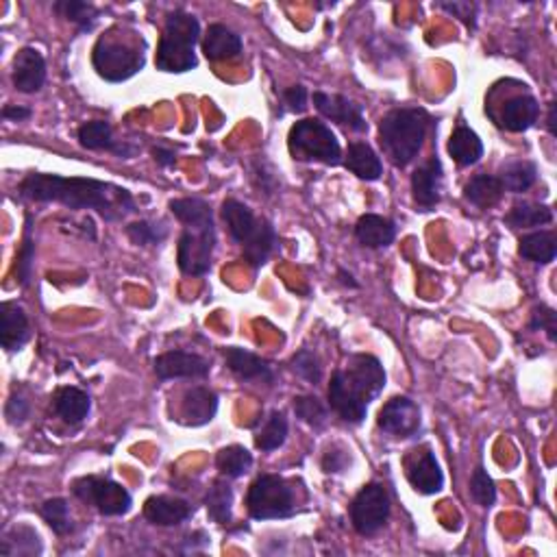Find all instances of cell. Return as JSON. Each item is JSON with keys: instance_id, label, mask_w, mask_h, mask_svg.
I'll use <instances>...</instances> for the list:
<instances>
[{"instance_id": "1", "label": "cell", "mask_w": 557, "mask_h": 557, "mask_svg": "<svg viewBox=\"0 0 557 557\" xmlns=\"http://www.w3.org/2000/svg\"><path fill=\"white\" fill-rule=\"evenodd\" d=\"M18 192L26 201L61 203L70 209H96L110 223L122 220L138 209L129 190L99 179L33 173L22 181Z\"/></svg>"}, {"instance_id": "2", "label": "cell", "mask_w": 557, "mask_h": 557, "mask_svg": "<svg viewBox=\"0 0 557 557\" xmlns=\"http://www.w3.org/2000/svg\"><path fill=\"white\" fill-rule=\"evenodd\" d=\"M385 388V371L377 357L353 355L349 366L333 374L329 384V403L346 423L360 425L366 418L368 403Z\"/></svg>"}, {"instance_id": "3", "label": "cell", "mask_w": 557, "mask_h": 557, "mask_svg": "<svg viewBox=\"0 0 557 557\" xmlns=\"http://www.w3.org/2000/svg\"><path fill=\"white\" fill-rule=\"evenodd\" d=\"M429 129V116L418 107L392 110L381 121L379 144L394 166L405 168L423 149L425 135Z\"/></svg>"}, {"instance_id": "4", "label": "cell", "mask_w": 557, "mask_h": 557, "mask_svg": "<svg viewBox=\"0 0 557 557\" xmlns=\"http://www.w3.org/2000/svg\"><path fill=\"white\" fill-rule=\"evenodd\" d=\"M201 39V25L192 14L174 11L168 16L157 48V68L162 72H187L196 68L194 47Z\"/></svg>"}, {"instance_id": "5", "label": "cell", "mask_w": 557, "mask_h": 557, "mask_svg": "<svg viewBox=\"0 0 557 557\" xmlns=\"http://www.w3.org/2000/svg\"><path fill=\"white\" fill-rule=\"evenodd\" d=\"M288 146L294 159L300 162H322L327 166H338L342 162V149L335 133L314 118H305L289 129Z\"/></svg>"}, {"instance_id": "6", "label": "cell", "mask_w": 557, "mask_h": 557, "mask_svg": "<svg viewBox=\"0 0 557 557\" xmlns=\"http://www.w3.org/2000/svg\"><path fill=\"white\" fill-rule=\"evenodd\" d=\"M247 505L255 520L288 519L294 511V492L281 477L261 475L248 490Z\"/></svg>"}, {"instance_id": "7", "label": "cell", "mask_w": 557, "mask_h": 557, "mask_svg": "<svg viewBox=\"0 0 557 557\" xmlns=\"http://www.w3.org/2000/svg\"><path fill=\"white\" fill-rule=\"evenodd\" d=\"M94 70L99 77L111 83H122L138 75L144 66V53L140 48L129 47L124 42H113V39L100 37L92 53Z\"/></svg>"}, {"instance_id": "8", "label": "cell", "mask_w": 557, "mask_h": 557, "mask_svg": "<svg viewBox=\"0 0 557 557\" xmlns=\"http://www.w3.org/2000/svg\"><path fill=\"white\" fill-rule=\"evenodd\" d=\"M215 229L212 223L185 225L179 237V268L185 275L201 277L212 268Z\"/></svg>"}, {"instance_id": "9", "label": "cell", "mask_w": 557, "mask_h": 557, "mask_svg": "<svg viewBox=\"0 0 557 557\" xmlns=\"http://www.w3.org/2000/svg\"><path fill=\"white\" fill-rule=\"evenodd\" d=\"M390 516V494L381 483L362 488L351 505V522L362 536H373L385 525Z\"/></svg>"}, {"instance_id": "10", "label": "cell", "mask_w": 557, "mask_h": 557, "mask_svg": "<svg viewBox=\"0 0 557 557\" xmlns=\"http://www.w3.org/2000/svg\"><path fill=\"white\" fill-rule=\"evenodd\" d=\"M75 494L81 501L94 505L105 516H122L131 510V494L127 488L102 477H83L75 483Z\"/></svg>"}, {"instance_id": "11", "label": "cell", "mask_w": 557, "mask_h": 557, "mask_svg": "<svg viewBox=\"0 0 557 557\" xmlns=\"http://www.w3.org/2000/svg\"><path fill=\"white\" fill-rule=\"evenodd\" d=\"M379 427L394 437H409L420 429V409L407 396H394L381 407Z\"/></svg>"}, {"instance_id": "12", "label": "cell", "mask_w": 557, "mask_h": 557, "mask_svg": "<svg viewBox=\"0 0 557 557\" xmlns=\"http://www.w3.org/2000/svg\"><path fill=\"white\" fill-rule=\"evenodd\" d=\"M405 475L414 490L420 494H436L445 486V475H442L440 464L429 448L412 451V456L405 459Z\"/></svg>"}, {"instance_id": "13", "label": "cell", "mask_w": 557, "mask_h": 557, "mask_svg": "<svg viewBox=\"0 0 557 557\" xmlns=\"http://www.w3.org/2000/svg\"><path fill=\"white\" fill-rule=\"evenodd\" d=\"M314 105H316V110L322 113V116L329 118V121L344 124V127H351L353 131H357V133H362V131L368 129L366 121H363L362 105L349 100L342 94L316 92Z\"/></svg>"}, {"instance_id": "14", "label": "cell", "mask_w": 557, "mask_h": 557, "mask_svg": "<svg viewBox=\"0 0 557 557\" xmlns=\"http://www.w3.org/2000/svg\"><path fill=\"white\" fill-rule=\"evenodd\" d=\"M159 379H201L209 374V362L185 351H170L155 360Z\"/></svg>"}, {"instance_id": "15", "label": "cell", "mask_w": 557, "mask_h": 557, "mask_svg": "<svg viewBox=\"0 0 557 557\" xmlns=\"http://www.w3.org/2000/svg\"><path fill=\"white\" fill-rule=\"evenodd\" d=\"M47 81V61L36 48L18 50L14 59V85L25 94H33L42 89Z\"/></svg>"}, {"instance_id": "16", "label": "cell", "mask_w": 557, "mask_h": 557, "mask_svg": "<svg viewBox=\"0 0 557 557\" xmlns=\"http://www.w3.org/2000/svg\"><path fill=\"white\" fill-rule=\"evenodd\" d=\"M442 179H445V174H442V163L437 157H431L429 162L418 166L412 174L414 201L420 207H434L436 203H440Z\"/></svg>"}, {"instance_id": "17", "label": "cell", "mask_w": 557, "mask_h": 557, "mask_svg": "<svg viewBox=\"0 0 557 557\" xmlns=\"http://www.w3.org/2000/svg\"><path fill=\"white\" fill-rule=\"evenodd\" d=\"M215 409H218V396L215 392L209 388H198L187 390L184 394V401H181V423L192 425V427H201V425H207L209 420L215 416Z\"/></svg>"}, {"instance_id": "18", "label": "cell", "mask_w": 557, "mask_h": 557, "mask_svg": "<svg viewBox=\"0 0 557 557\" xmlns=\"http://www.w3.org/2000/svg\"><path fill=\"white\" fill-rule=\"evenodd\" d=\"M28 340V321L18 303L0 305V344L5 351H20Z\"/></svg>"}, {"instance_id": "19", "label": "cell", "mask_w": 557, "mask_h": 557, "mask_svg": "<svg viewBox=\"0 0 557 557\" xmlns=\"http://www.w3.org/2000/svg\"><path fill=\"white\" fill-rule=\"evenodd\" d=\"M538 100L531 94H520L505 100V105L501 107V122L499 124L511 131V133H522V131H530L538 122Z\"/></svg>"}, {"instance_id": "20", "label": "cell", "mask_w": 557, "mask_h": 557, "mask_svg": "<svg viewBox=\"0 0 557 557\" xmlns=\"http://www.w3.org/2000/svg\"><path fill=\"white\" fill-rule=\"evenodd\" d=\"M203 53L212 61H229L240 57L242 39L225 25H212L203 37Z\"/></svg>"}, {"instance_id": "21", "label": "cell", "mask_w": 557, "mask_h": 557, "mask_svg": "<svg viewBox=\"0 0 557 557\" xmlns=\"http://www.w3.org/2000/svg\"><path fill=\"white\" fill-rule=\"evenodd\" d=\"M225 360H226V366H229L231 371L244 381H264V384H272V379H275L268 362H264L257 355L248 353V351L237 349V346H229V349H225Z\"/></svg>"}, {"instance_id": "22", "label": "cell", "mask_w": 557, "mask_h": 557, "mask_svg": "<svg viewBox=\"0 0 557 557\" xmlns=\"http://www.w3.org/2000/svg\"><path fill=\"white\" fill-rule=\"evenodd\" d=\"M146 520L159 527H174L185 522L192 516V508L181 499L173 497H151L144 505Z\"/></svg>"}, {"instance_id": "23", "label": "cell", "mask_w": 557, "mask_h": 557, "mask_svg": "<svg viewBox=\"0 0 557 557\" xmlns=\"http://www.w3.org/2000/svg\"><path fill=\"white\" fill-rule=\"evenodd\" d=\"M355 236H357V240L363 244V247L384 248V247H390V244L394 242L396 226L392 220L384 218V215L366 214L357 220Z\"/></svg>"}, {"instance_id": "24", "label": "cell", "mask_w": 557, "mask_h": 557, "mask_svg": "<svg viewBox=\"0 0 557 557\" xmlns=\"http://www.w3.org/2000/svg\"><path fill=\"white\" fill-rule=\"evenodd\" d=\"M223 218L226 226H229L231 237L237 244H247L259 226V220L255 218L251 209L244 203L236 201V198H229V201L223 203Z\"/></svg>"}, {"instance_id": "25", "label": "cell", "mask_w": 557, "mask_h": 557, "mask_svg": "<svg viewBox=\"0 0 557 557\" xmlns=\"http://www.w3.org/2000/svg\"><path fill=\"white\" fill-rule=\"evenodd\" d=\"M344 166L363 181H377L381 174H384L381 159L366 142H353V144L349 146Z\"/></svg>"}, {"instance_id": "26", "label": "cell", "mask_w": 557, "mask_h": 557, "mask_svg": "<svg viewBox=\"0 0 557 557\" xmlns=\"http://www.w3.org/2000/svg\"><path fill=\"white\" fill-rule=\"evenodd\" d=\"M448 152L459 166H473L483 155V144L473 129L459 124L448 140Z\"/></svg>"}, {"instance_id": "27", "label": "cell", "mask_w": 557, "mask_h": 557, "mask_svg": "<svg viewBox=\"0 0 557 557\" xmlns=\"http://www.w3.org/2000/svg\"><path fill=\"white\" fill-rule=\"evenodd\" d=\"M89 407V396L79 388H61L55 394V412L59 414V418H64L68 425H79L88 418Z\"/></svg>"}, {"instance_id": "28", "label": "cell", "mask_w": 557, "mask_h": 557, "mask_svg": "<svg viewBox=\"0 0 557 557\" xmlns=\"http://www.w3.org/2000/svg\"><path fill=\"white\" fill-rule=\"evenodd\" d=\"M503 185L499 177H492V174H477L466 184L464 187V196L468 198L470 203L475 205V207H492V205H497L501 201L503 196Z\"/></svg>"}, {"instance_id": "29", "label": "cell", "mask_w": 557, "mask_h": 557, "mask_svg": "<svg viewBox=\"0 0 557 557\" xmlns=\"http://www.w3.org/2000/svg\"><path fill=\"white\" fill-rule=\"evenodd\" d=\"M519 253L533 264H551L557 255V237L553 231L530 233L520 240Z\"/></svg>"}, {"instance_id": "30", "label": "cell", "mask_w": 557, "mask_h": 557, "mask_svg": "<svg viewBox=\"0 0 557 557\" xmlns=\"http://www.w3.org/2000/svg\"><path fill=\"white\" fill-rule=\"evenodd\" d=\"M277 244V233L272 229L270 223L261 220L257 231L253 233V237L244 247V259L253 266V268H261L270 257L272 248Z\"/></svg>"}, {"instance_id": "31", "label": "cell", "mask_w": 557, "mask_h": 557, "mask_svg": "<svg viewBox=\"0 0 557 557\" xmlns=\"http://www.w3.org/2000/svg\"><path fill=\"white\" fill-rule=\"evenodd\" d=\"M3 555H39L42 553V540H39L37 531L31 527L18 525L14 530L7 531V536L3 540V547H0Z\"/></svg>"}, {"instance_id": "32", "label": "cell", "mask_w": 557, "mask_h": 557, "mask_svg": "<svg viewBox=\"0 0 557 557\" xmlns=\"http://www.w3.org/2000/svg\"><path fill=\"white\" fill-rule=\"evenodd\" d=\"M553 220V209L549 205H536V203H522L516 205L511 212L505 215V223L511 229H530V226H542Z\"/></svg>"}, {"instance_id": "33", "label": "cell", "mask_w": 557, "mask_h": 557, "mask_svg": "<svg viewBox=\"0 0 557 557\" xmlns=\"http://www.w3.org/2000/svg\"><path fill=\"white\" fill-rule=\"evenodd\" d=\"M538 179V168L536 163L531 162H511L501 170V181L503 190L514 192V194H520V192H527L530 187L536 184Z\"/></svg>"}, {"instance_id": "34", "label": "cell", "mask_w": 557, "mask_h": 557, "mask_svg": "<svg viewBox=\"0 0 557 557\" xmlns=\"http://www.w3.org/2000/svg\"><path fill=\"white\" fill-rule=\"evenodd\" d=\"M215 466H218V470L225 477H229V479H237V477H242L244 473H248L253 466V456L247 451L244 447H226L223 451L215 456Z\"/></svg>"}, {"instance_id": "35", "label": "cell", "mask_w": 557, "mask_h": 557, "mask_svg": "<svg viewBox=\"0 0 557 557\" xmlns=\"http://www.w3.org/2000/svg\"><path fill=\"white\" fill-rule=\"evenodd\" d=\"M231 505H233V492L226 481H215L207 492V511L209 519L218 522V525H226L231 520Z\"/></svg>"}, {"instance_id": "36", "label": "cell", "mask_w": 557, "mask_h": 557, "mask_svg": "<svg viewBox=\"0 0 557 557\" xmlns=\"http://www.w3.org/2000/svg\"><path fill=\"white\" fill-rule=\"evenodd\" d=\"M79 142H81L83 149L89 151H116V142L111 138V124L105 121H94L83 124L81 129H79Z\"/></svg>"}, {"instance_id": "37", "label": "cell", "mask_w": 557, "mask_h": 557, "mask_svg": "<svg viewBox=\"0 0 557 557\" xmlns=\"http://www.w3.org/2000/svg\"><path fill=\"white\" fill-rule=\"evenodd\" d=\"M170 209L184 225H201L214 220L212 207L203 198H177L170 203Z\"/></svg>"}, {"instance_id": "38", "label": "cell", "mask_w": 557, "mask_h": 557, "mask_svg": "<svg viewBox=\"0 0 557 557\" xmlns=\"http://www.w3.org/2000/svg\"><path fill=\"white\" fill-rule=\"evenodd\" d=\"M55 11L61 18L79 25L81 31H89L96 18H99V9L88 3H81V0H59V3H55Z\"/></svg>"}, {"instance_id": "39", "label": "cell", "mask_w": 557, "mask_h": 557, "mask_svg": "<svg viewBox=\"0 0 557 557\" xmlns=\"http://www.w3.org/2000/svg\"><path fill=\"white\" fill-rule=\"evenodd\" d=\"M286 437H288V420L283 414L275 412L268 418V423H266V427L259 431L255 445H257V448H261V451H275V448H278L283 442H286Z\"/></svg>"}, {"instance_id": "40", "label": "cell", "mask_w": 557, "mask_h": 557, "mask_svg": "<svg viewBox=\"0 0 557 557\" xmlns=\"http://www.w3.org/2000/svg\"><path fill=\"white\" fill-rule=\"evenodd\" d=\"M42 519L48 522L50 530L59 536H66V533L72 531V519H70V510H68V503L64 499H48L47 503L42 505Z\"/></svg>"}, {"instance_id": "41", "label": "cell", "mask_w": 557, "mask_h": 557, "mask_svg": "<svg viewBox=\"0 0 557 557\" xmlns=\"http://www.w3.org/2000/svg\"><path fill=\"white\" fill-rule=\"evenodd\" d=\"M294 414H297L303 423L311 425V427L316 429L325 427L329 416L327 407L322 405L316 396H299V399H294Z\"/></svg>"}, {"instance_id": "42", "label": "cell", "mask_w": 557, "mask_h": 557, "mask_svg": "<svg viewBox=\"0 0 557 557\" xmlns=\"http://www.w3.org/2000/svg\"><path fill=\"white\" fill-rule=\"evenodd\" d=\"M33 259H36V244H33V240H31V215H28L25 240H22V248H20L18 257H16V277H18L20 286H26L28 278H31Z\"/></svg>"}, {"instance_id": "43", "label": "cell", "mask_w": 557, "mask_h": 557, "mask_svg": "<svg viewBox=\"0 0 557 557\" xmlns=\"http://www.w3.org/2000/svg\"><path fill=\"white\" fill-rule=\"evenodd\" d=\"M470 494L481 508H490L497 501V488H494L492 477L483 468H477L473 479H470Z\"/></svg>"}, {"instance_id": "44", "label": "cell", "mask_w": 557, "mask_h": 557, "mask_svg": "<svg viewBox=\"0 0 557 557\" xmlns=\"http://www.w3.org/2000/svg\"><path fill=\"white\" fill-rule=\"evenodd\" d=\"M292 371L299 374V377H303L305 381H310V384H318L321 381V362H318V357L311 353V351H299L297 355L292 357Z\"/></svg>"}, {"instance_id": "45", "label": "cell", "mask_w": 557, "mask_h": 557, "mask_svg": "<svg viewBox=\"0 0 557 557\" xmlns=\"http://www.w3.org/2000/svg\"><path fill=\"white\" fill-rule=\"evenodd\" d=\"M166 229H163V225H151V223H133L127 226V236L133 240L135 244H159L166 237Z\"/></svg>"}, {"instance_id": "46", "label": "cell", "mask_w": 557, "mask_h": 557, "mask_svg": "<svg viewBox=\"0 0 557 557\" xmlns=\"http://www.w3.org/2000/svg\"><path fill=\"white\" fill-rule=\"evenodd\" d=\"M530 327L540 329V331H547L551 342H555L557 340V314L547 305H540L533 310Z\"/></svg>"}, {"instance_id": "47", "label": "cell", "mask_w": 557, "mask_h": 557, "mask_svg": "<svg viewBox=\"0 0 557 557\" xmlns=\"http://www.w3.org/2000/svg\"><path fill=\"white\" fill-rule=\"evenodd\" d=\"M440 9L448 11V14L457 16L459 20L464 22L466 26L475 28V18H477V5L473 3H440L437 5Z\"/></svg>"}, {"instance_id": "48", "label": "cell", "mask_w": 557, "mask_h": 557, "mask_svg": "<svg viewBox=\"0 0 557 557\" xmlns=\"http://www.w3.org/2000/svg\"><path fill=\"white\" fill-rule=\"evenodd\" d=\"M283 102H286L289 111L303 113L307 107V89L303 88V85H294V88H289L283 92Z\"/></svg>"}, {"instance_id": "49", "label": "cell", "mask_w": 557, "mask_h": 557, "mask_svg": "<svg viewBox=\"0 0 557 557\" xmlns=\"http://www.w3.org/2000/svg\"><path fill=\"white\" fill-rule=\"evenodd\" d=\"M28 416V403L22 399V396H11L9 405H7V418L11 425H20L25 423Z\"/></svg>"}, {"instance_id": "50", "label": "cell", "mask_w": 557, "mask_h": 557, "mask_svg": "<svg viewBox=\"0 0 557 557\" xmlns=\"http://www.w3.org/2000/svg\"><path fill=\"white\" fill-rule=\"evenodd\" d=\"M346 464H349V456H346L344 451L342 453L329 451L325 459H322V468H325V473H342Z\"/></svg>"}, {"instance_id": "51", "label": "cell", "mask_w": 557, "mask_h": 557, "mask_svg": "<svg viewBox=\"0 0 557 557\" xmlns=\"http://www.w3.org/2000/svg\"><path fill=\"white\" fill-rule=\"evenodd\" d=\"M3 116L7 118V121L22 122V121H26V118H31V110H26V107H16V105H9V107H5Z\"/></svg>"}, {"instance_id": "52", "label": "cell", "mask_w": 557, "mask_h": 557, "mask_svg": "<svg viewBox=\"0 0 557 557\" xmlns=\"http://www.w3.org/2000/svg\"><path fill=\"white\" fill-rule=\"evenodd\" d=\"M152 155H155V162L159 163V166H163V168H168V166H173L174 163V152L170 151V149H163V146H155V149H152Z\"/></svg>"}, {"instance_id": "53", "label": "cell", "mask_w": 557, "mask_h": 557, "mask_svg": "<svg viewBox=\"0 0 557 557\" xmlns=\"http://www.w3.org/2000/svg\"><path fill=\"white\" fill-rule=\"evenodd\" d=\"M547 129L551 135H555V102L549 107V118H547Z\"/></svg>"}, {"instance_id": "54", "label": "cell", "mask_w": 557, "mask_h": 557, "mask_svg": "<svg viewBox=\"0 0 557 557\" xmlns=\"http://www.w3.org/2000/svg\"><path fill=\"white\" fill-rule=\"evenodd\" d=\"M340 278H342L344 286H351V288H357V281H353V277L349 275L346 270H340Z\"/></svg>"}]
</instances>
